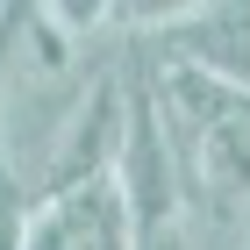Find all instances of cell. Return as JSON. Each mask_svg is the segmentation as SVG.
<instances>
[{
  "instance_id": "cell-1",
  "label": "cell",
  "mask_w": 250,
  "mask_h": 250,
  "mask_svg": "<svg viewBox=\"0 0 250 250\" xmlns=\"http://www.w3.org/2000/svg\"><path fill=\"white\" fill-rule=\"evenodd\" d=\"M21 250H136V229H129V208H122L115 179L36 193Z\"/></svg>"
},
{
  "instance_id": "cell-2",
  "label": "cell",
  "mask_w": 250,
  "mask_h": 250,
  "mask_svg": "<svg viewBox=\"0 0 250 250\" xmlns=\"http://www.w3.org/2000/svg\"><path fill=\"white\" fill-rule=\"evenodd\" d=\"M150 50L172 58V64H193V72L222 79L236 93H250V0H208L179 29L150 36Z\"/></svg>"
},
{
  "instance_id": "cell-3",
  "label": "cell",
  "mask_w": 250,
  "mask_h": 250,
  "mask_svg": "<svg viewBox=\"0 0 250 250\" xmlns=\"http://www.w3.org/2000/svg\"><path fill=\"white\" fill-rule=\"evenodd\" d=\"M208 0H115V21L129 29V36H165V29H179L186 15H200Z\"/></svg>"
},
{
  "instance_id": "cell-4",
  "label": "cell",
  "mask_w": 250,
  "mask_h": 250,
  "mask_svg": "<svg viewBox=\"0 0 250 250\" xmlns=\"http://www.w3.org/2000/svg\"><path fill=\"white\" fill-rule=\"evenodd\" d=\"M43 21H50L64 43H79V36H93V29L115 21V0H43Z\"/></svg>"
},
{
  "instance_id": "cell-5",
  "label": "cell",
  "mask_w": 250,
  "mask_h": 250,
  "mask_svg": "<svg viewBox=\"0 0 250 250\" xmlns=\"http://www.w3.org/2000/svg\"><path fill=\"white\" fill-rule=\"evenodd\" d=\"M15 50H21V0H0V100L15 79Z\"/></svg>"
},
{
  "instance_id": "cell-6",
  "label": "cell",
  "mask_w": 250,
  "mask_h": 250,
  "mask_svg": "<svg viewBox=\"0 0 250 250\" xmlns=\"http://www.w3.org/2000/svg\"><path fill=\"white\" fill-rule=\"evenodd\" d=\"M236 250H250V236H243V243H236Z\"/></svg>"
}]
</instances>
